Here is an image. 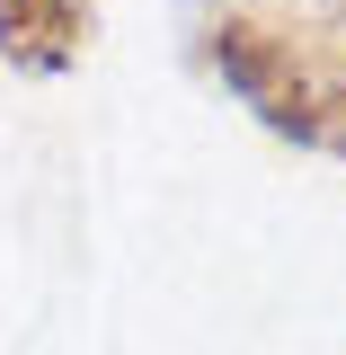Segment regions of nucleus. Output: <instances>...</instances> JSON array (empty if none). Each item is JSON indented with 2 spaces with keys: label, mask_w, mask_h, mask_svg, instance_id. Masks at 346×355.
Segmentation results:
<instances>
[{
  "label": "nucleus",
  "mask_w": 346,
  "mask_h": 355,
  "mask_svg": "<svg viewBox=\"0 0 346 355\" xmlns=\"http://www.w3.org/2000/svg\"><path fill=\"white\" fill-rule=\"evenodd\" d=\"M196 53L266 133L346 160V0H222Z\"/></svg>",
  "instance_id": "obj_1"
},
{
  "label": "nucleus",
  "mask_w": 346,
  "mask_h": 355,
  "mask_svg": "<svg viewBox=\"0 0 346 355\" xmlns=\"http://www.w3.org/2000/svg\"><path fill=\"white\" fill-rule=\"evenodd\" d=\"M98 36V0H0V62L9 71H71Z\"/></svg>",
  "instance_id": "obj_2"
}]
</instances>
